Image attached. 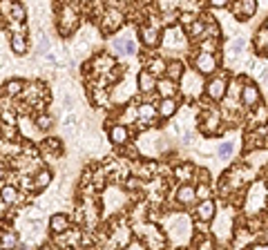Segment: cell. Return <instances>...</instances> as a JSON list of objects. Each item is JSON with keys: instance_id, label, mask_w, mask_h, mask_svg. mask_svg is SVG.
<instances>
[{"instance_id": "d4e9b609", "label": "cell", "mask_w": 268, "mask_h": 250, "mask_svg": "<svg viewBox=\"0 0 268 250\" xmlns=\"http://www.w3.org/2000/svg\"><path fill=\"white\" fill-rule=\"evenodd\" d=\"M36 127L38 129H49L52 127V116H47V114L38 116V119H36Z\"/></svg>"}, {"instance_id": "4dcf8cb0", "label": "cell", "mask_w": 268, "mask_h": 250, "mask_svg": "<svg viewBox=\"0 0 268 250\" xmlns=\"http://www.w3.org/2000/svg\"><path fill=\"white\" fill-rule=\"evenodd\" d=\"M63 107H65V110H71V107H74V98H71V96H63Z\"/></svg>"}, {"instance_id": "9a60e30c", "label": "cell", "mask_w": 268, "mask_h": 250, "mask_svg": "<svg viewBox=\"0 0 268 250\" xmlns=\"http://www.w3.org/2000/svg\"><path fill=\"white\" fill-rule=\"evenodd\" d=\"M11 49H13V54H18V56H22V54H27V38L22 34H13L11 36Z\"/></svg>"}, {"instance_id": "d590c367", "label": "cell", "mask_w": 268, "mask_h": 250, "mask_svg": "<svg viewBox=\"0 0 268 250\" xmlns=\"http://www.w3.org/2000/svg\"><path fill=\"white\" fill-rule=\"evenodd\" d=\"M264 56L268 58V45H266V47H264Z\"/></svg>"}, {"instance_id": "8fae6325", "label": "cell", "mask_w": 268, "mask_h": 250, "mask_svg": "<svg viewBox=\"0 0 268 250\" xmlns=\"http://www.w3.org/2000/svg\"><path fill=\"white\" fill-rule=\"evenodd\" d=\"M156 92L161 94V98H168L177 94V80L172 78H163V80H156Z\"/></svg>"}, {"instance_id": "30bf717a", "label": "cell", "mask_w": 268, "mask_h": 250, "mask_svg": "<svg viewBox=\"0 0 268 250\" xmlns=\"http://www.w3.org/2000/svg\"><path fill=\"white\" fill-rule=\"evenodd\" d=\"M130 138V132L125 125H114V127H110V141L114 143V145H125Z\"/></svg>"}, {"instance_id": "f546056e", "label": "cell", "mask_w": 268, "mask_h": 250, "mask_svg": "<svg viewBox=\"0 0 268 250\" xmlns=\"http://www.w3.org/2000/svg\"><path fill=\"white\" fill-rule=\"evenodd\" d=\"M45 147H49V150H54V152H61L63 150V145H61L58 138H47V141H45Z\"/></svg>"}, {"instance_id": "4fadbf2b", "label": "cell", "mask_w": 268, "mask_h": 250, "mask_svg": "<svg viewBox=\"0 0 268 250\" xmlns=\"http://www.w3.org/2000/svg\"><path fill=\"white\" fill-rule=\"evenodd\" d=\"M141 40H143V45H147V47H156L159 40H161V36H159V31H156L154 27H143L141 29Z\"/></svg>"}, {"instance_id": "277c9868", "label": "cell", "mask_w": 268, "mask_h": 250, "mask_svg": "<svg viewBox=\"0 0 268 250\" xmlns=\"http://www.w3.org/2000/svg\"><path fill=\"white\" fill-rule=\"evenodd\" d=\"M214 217V201L210 199H201V203L197 205V219L199 221H212Z\"/></svg>"}, {"instance_id": "7402d4cb", "label": "cell", "mask_w": 268, "mask_h": 250, "mask_svg": "<svg viewBox=\"0 0 268 250\" xmlns=\"http://www.w3.org/2000/svg\"><path fill=\"white\" fill-rule=\"evenodd\" d=\"M244 49H246V38H241V36H239V38H235V40L230 43L228 52H230V56H239Z\"/></svg>"}, {"instance_id": "2e32d148", "label": "cell", "mask_w": 268, "mask_h": 250, "mask_svg": "<svg viewBox=\"0 0 268 250\" xmlns=\"http://www.w3.org/2000/svg\"><path fill=\"white\" fill-rule=\"evenodd\" d=\"M165 71H168V78H172V80L183 78V65L179 61H170L168 65H165Z\"/></svg>"}, {"instance_id": "484cf974", "label": "cell", "mask_w": 268, "mask_h": 250, "mask_svg": "<svg viewBox=\"0 0 268 250\" xmlns=\"http://www.w3.org/2000/svg\"><path fill=\"white\" fill-rule=\"evenodd\" d=\"M165 65H168V62H163L161 58H154V61L150 62V71L152 74H161V71H165Z\"/></svg>"}, {"instance_id": "ffe728a7", "label": "cell", "mask_w": 268, "mask_h": 250, "mask_svg": "<svg viewBox=\"0 0 268 250\" xmlns=\"http://www.w3.org/2000/svg\"><path fill=\"white\" fill-rule=\"evenodd\" d=\"M49 183H52V172H49V170H40V172L36 174V179H34V188L36 190H40V188L49 186Z\"/></svg>"}, {"instance_id": "7a4b0ae2", "label": "cell", "mask_w": 268, "mask_h": 250, "mask_svg": "<svg viewBox=\"0 0 268 250\" xmlns=\"http://www.w3.org/2000/svg\"><path fill=\"white\" fill-rule=\"evenodd\" d=\"M257 11V0H237L235 2V16L239 20H248Z\"/></svg>"}, {"instance_id": "52a82bcc", "label": "cell", "mask_w": 268, "mask_h": 250, "mask_svg": "<svg viewBox=\"0 0 268 250\" xmlns=\"http://www.w3.org/2000/svg\"><path fill=\"white\" fill-rule=\"evenodd\" d=\"M177 201H179L181 205H190V203H195V201H197V192H195V188L188 186V183L179 186V190H177Z\"/></svg>"}, {"instance_id": "3957f363", "label": "cell", "mask_w": 268, "mask_h": 250, "mask_svg": "<svg viewBox=\"0 0 268 250\" xmlns=\"http://www.w3.org/2000/svg\"><path fill=\"white\" fill-rule=\"evenodd\" d=\"M226 92H228V85L223 78H212L205 85V94H208L212 101H221V98L226 96Z\"/></svg>"}, {"instance_id": "74e56055", "label": "cell", "mask_w": 268, "mask_h": 250, "mask_svg": "<svg viewBox=\"0 0 268 250\" xmlns=\"http://www.w3.org/2000/svg\"><path fill=\"white\" fill-rule=\"evenodd\" d=\"M264 29H266V31H268V20H266V25H264Z\"/></svg>"}, {"instance_id": "ba28073f", "label": "cell", "mask_w": 268, "mask_h": 250, "mask_svg": "<svg viewBox=\"0 0 268 250\" xmlns=\"http://www.w3.org/2000/svg\"><path fill=\"white\" fill-rule=\"evenodd\" d=\"M138 89H141V92H154L156 89V78H154V74H152V71H147V69H143L141 74H138Z\"/></svg>"}, {"instance_id": "5b68a950", "label": "cell", "mask_w": 268, "mask_h": 250, "mask_svg": "<svg viewBox=\"0 0 268 250\" xmlns=\"http://www.w3.org/2000/svg\"><path fill=\"white\" fill-rule=\"evenodd\" d=\"M67 228H69V219H67V214H63V212L52 214V219H49V230H52L54 235H61V232H65Z\"/></svg>"}, {"instance_id": "1f68e13d", "label": "cell", "mask_w": 268, "mask_h": 250, "mask_svg": "<svg viewBox=\"0 0 268 250\" xmlns=\"http://www.w3.org/2000/svg\"><path fill=\"white\" fill-rule=\"evenodd\" d=\"M208 2H210V7H226L230 0H208Z\"/></svg>"}, {"instance_id": "5bb4252c", "label": "cell", "mask_w": 268, "mask_h": 250, "mask_svg": "<svg viewBox=\"0 0 268 250\" xmlns=\"http://www.w3.org/2000/svg\"><path fill=\"white\" fill-rule=\"evenodd\" d=\"M114 49L119 54H136V43H134L132 38H119V40H114Z\"/></svg>"}, {"instance_id": "f35d334b", "label": "cell", "mask_w": 268, "mask_h": 250, "mask_svg": "<svg viewBox=\"0 0 268 250\" xmlns=\"http://www.w3.org/2000/svg\"><path fill=\"white\" fill-rule=\"evenodd\" d=\"M85 2H87V0H85Z\"/></svg>"}, {"instance_id": "e0dca14e", "label": "cell", "mask_w": 268, "mask_h": 250, "mask_svg": "<svg viewBox=\"0 0 268 250\" xmlns=\"http://www.w3.org/2000/svg\"><path fill=\"white\" fill-rule=\"evenodd\" d=\"M201 129H203L205 134H217V129H219V116L217 114H208L203 119V125H201Z\"/></svg>"}, {"instance_id": "cb8c5ba5", "label": "cell", "mask_w": 268, "mask_h": 250, "mask_svg": "<svg viewBox=\"0 0 268 250\" xmlns=\"http://www.w3.org/2000/svg\"><path fill=\"white\" fill-rule=\"evenodd\" d=\"M25 16H27V13H25V7H22L20 2H13V4H11V18H13V20L20 22V20H25Z\"/></svg>"}, {"instance_id": "83f0119b", "label": "cell", "mask_w": 268, "mask_h": 250, "mask_svg": "<svg viewBox=\"0 0 268 250\" xmlns=\"http://www.w3.org/2000/svg\"><path fill=\"white\" fill-rule=\"evenodd\" d=\"M36 52L43 54V56L49 52V38H47V36H43V38L38 40V47H36Z\"/></svg>"}, {"instance_id": "d6a6232c", "label": "cell", "mask_w": 268, "mask_h": 250, "mask_svg": "<svg viewBox=\"0 0 268 250\" xmlns=\"http://www.w3.org/2000/svg\"><path fill=\"white\" fill-rule=\"evenodd\" d=\"M2 121H7L9 125H13V123H16V119H13V114H7V112H4V114H2Z\"/></svg>"}, {"instance_id": "44dd1931", "label": "cell", "mask_w": 268, "mask_h": 250, "mask_svg": "<svg viewBox=\"0 0 268 250\" xmlns=\"http://www.w3.org/2000/svg\"><path fill=\"white\" fill-rule=\"evenodd\" d=\"M0 196H2V201H4V203H9V205H11L13 201L18 199V190H16V188H13V186H4V188H2V192H0Z\"/></svg>"}, {"instance_id": "d6986e66", "label": "cell", "mask_w": 268, "mask_h": 250, "mask_svg": "<svg viewBox=\"0 0 268 250\" xmlns=\"http://www.w3.org/2000/svg\"><path fill=\"white\" fill-rule=\"evenodd\" d=\"M232 154H235V143H232V141H223L221 145H219V150H217V156L221 161H228Z\"/></svg>"}, {"instance_id": "f1b7e54d", "label": "cell", "mask_w": 268, "mask_h": 250, "mask_svg": "<svg viewBox=\"0 0 268 250\" xmlns=\"http://www.w3.org/2000/svg\"><path fill=\"white\" fill-rule=\"evenodd\" d=\"M195 192H197V199H208L210 196V188L205 186V183H201L199 188H195Z\"/></svg>"}, {"instance_id": "e575fe53", "label": "cell", "mask_w": 268, "mask_h": 250, "mask_svg": "<svg viewBox=\"0 0 268 250\" xmlns=\"http://www.w3.org/2000/svg\"><path fill=\"white\" fill-rule=\"evenodd\" d=\"M4 177V168H2V165H0V179H2Z\"/></svg>"}, {"instance_id": "8992f818", "label": "cell", "mask_w": 268, "mask_h": 250, "mask_svg": "<svg viewBox=\"0 0 268 250\" xmlns=\"http://www.w3.org/2000/svg\"><path fill=\"white\" fill-rule=\"evenodd\" d=\"M121 25H123V16L119 11H107L105 18H103V31H107V34L116 31Z\"/></svg>"}, {"instance_id": "4316f807", "label": "cell", "mask_w": 268, "mask_h": 250, "mask_svg": "<svg viewBox=\"0 0 268 250\" xmlns=\"http://www.w3.org/2000/svg\"><path fill=\"white\" fill-rule=\"evenodd\" d=\"M138 116H141L143 121L152 119V116H154V107H152V105H147V103H143V105H141V110H138Z\"/></svg>"}, {"instance_id": "6da1fadb", "label": "cell", "mask_w": 268, "mask_h": 250, "mask_svg": "<svg viewBox=\"0 0 268 250\" xmlns=\"http://www.w3.org/2000/svg\"><path fill=\"white\" fill-rule=\"evenodd\" d=\"M195 67L199 69V74H212L214 67H217V61H214L212 52H201L195 61Z\"/></svg>"}, {"instance_id": "ac0fdd59", "label": "cell", "mask_w": 268, "mask_h": 250, "mask_svg": "<svg viewBox=\"0 0 268 250\" xmlns=\"http://www.w3.org/2000/svg\"><path fill=\"white\" fill-rule=\"evenodd\" d=\"M22 89H25V83H22L20 78H11L4 83V94H7V96H18Z\"/></svg>"}, {"instance_id": "836d02e7", "label": "cell", "mask_w": 268, "mask_h": 250, "mask_svg": "<svg viewBox=\"0 0 268 250\" xmlns=\"http://www.w3.org/2000/svg\"><path fill=\"white\" fill-rule=\"evenodd\" d=\"M259 80H262L264 85H268V69H262V74H259Z\"/></svg>"}, {"instance_id": "7c38bea8", "label": "cell", "mask_w": 268, "mask_h": 250, "mask_svg": "<svg viewBox=\"0 0 268 250\" xmlns=\"http://www.w3.org/2000/svg\"><path fill=\"white\" fill-rule=\"evenodd\" d=\"M177 101H174V96H168V98H163V101L159 103V107H156V112H159L163 119H170V116L177 112Z\"/></svg>"}, {"instance_id": "9c48e42d", "label": "cell", "mask_w": 268, "mask_h": 250, "mask_svg": "<svg viewBox=\"0 0 268 250\" xmlns=\"http://www.w3.org/2000/svg\"><path fill=\"white\" fill-rule=\"evenodd\" d=\"M241 101H244V105L255 107L259 103V89L253 83H248L246 87H241Z\"/></svg>"}, {"instance_id": "8d00e7d4", "label": "cell", "mask_w": 268, "mask_h": 250, "mask_svg": "<svg viewBox=\"0 0 268 250\" xmlns=\"http://www.w3.org/2000/svg\"><path fill=\"white\" fill-rule=\"evenodd\" d=\"M4 65V58H0V67H2Z\"/></svg>"}, {"instance_id": "603a6c76", "label": "cell", "mask_w": 268, "mask_h": 250, "mask_svg": "<svg viewBox=\"0 0 268 250\" xmlns=\"http://www.w3.org/2000/svg\"><path fill=\"white\" fill-rule=\"evenodd\" d=\"M76 125H78V116H76L74 112H69V114L63 119V127H65L67 132H76Z\"/></svg>"}]
</instances>
